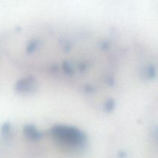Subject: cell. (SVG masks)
I'll list each match as a JSON object with an SVG mask.
<instances>
[{
	"label": "cell",
	"instance_id": "obj_1",
	"mask_svg": "<svg viewBox=\"0 0 158 158\" xmlns=\"http://www.w3.org/2000/svg\"><path fill=\"white\" fill-rule=\"evenodd\" d=\"M52 134L61 142L70 146L79 147L83 144L85 137L79 130L64 126L55 127L52 129Z\"/></svg>",
	"mask_w": 158,
	"mask_h": 158
},
{
	"label": "cell",
	"instance_id": "obj_2",
	"mask_svg": "<svg viewBox=\"0 0 158 158\" xmlns=\"http://www.w3.org/2000/svg\"><path fill=\"white\" fill-rule=\"evenodd\" d=\"M36 87L35 81L33 79H23L18 82L16 85V89L22 93H30L35 90Z\"/></svg>",
	"mask_w": 158,
	"mask_h": 158
},
{
	"label": "cell",
	"instance_id": "obj_3",
	"mask_svg": "<svg viewBox=\"0 0 158 158\" xmlns=\"http://www.w3.org/2000/svg\"><path fill=\"white\" fill-rule=\"evenodd\" d=\"M25 132H26V134L28 136V137L32 139V140H37V139L41 137V134H40V132L32 127H27L25 129Z\"/></svg>",
	"mask_w": 158,
	"mask_h": 158
}]
</instances>
